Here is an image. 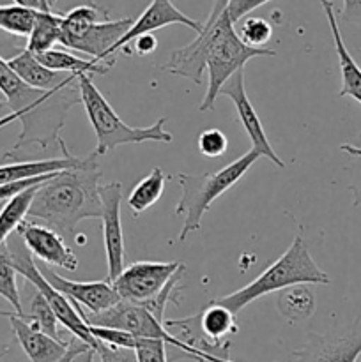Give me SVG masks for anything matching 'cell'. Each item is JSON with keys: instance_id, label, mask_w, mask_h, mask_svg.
Here are the masks:
<instances>
[{"instance_id": "cell-1", "label": "cell", "mask_w": 361, "mask_h": 362, "mask_svg": "<svg viewBox=\"0 0 361 362\" xmlns=\"http://www.w3.org/2000/svg\"><path fill=\"white\" fill-rule=\"evenodd\" d=\"M0 94L11 108L9 115L0 119V127L13 120L21 122V134L9 154H16L27 145H38L41 148L57 145L64 156L71 154L59 133L69 110L81 103L76 78L53 90H38L21 81L7 60L0 57Z\"/></svg>"}, {"instance_id": "cell-2", "label": "cell", "mask_w": 361, "mask_h": 362, "mask_svg": "<svg viewBox=\"0 0 361 362\" xmlns=\"http://www.w3.org/2000/svg\"><path fill=\"white\" fill-rule=\"evenodd\" d=\"M101 175L94 156L78 168L57 173L38 189L27 219L48 226L64 239L73 237L78 223L101 219Z\"/></svg>"}, {"instance_id": "cell-3", "label": "cell", "mask_w": 361, "mask_h": 362, "mask_svg": "<svg viewBox=\"0 0 361 362\" xmlns=\"http://www.w3.org/2000/svg\"><path fill=\"white\" fill-rule=\"evenodd\" d=\"M200 35L205 42V71L207 90L202 99L200 112L214 110L223 85L236 73L243 71L244 64L255 57H275V49L250 48L237 35L236 27L227 16V2H212V9L205 23H202Z\"/></svg>"}, {"instance_id": "cell-4", "label": "cell", "mask_w": 361, "mask_h": 362, "mask_svg": "<svg viewBox=\"0 0 361 362\" xmlns=\"http://www.w3.org/2000/svg\"><path fill=\"white\" fill-rule=\"evenodd\" d=\"M328 283L329 276L315 264L306 243L303 240V237L297 235L294 237L285 253L275 264L269 265L258 278L229 296L218 297L214 299V303L222 304L236 315L248 304L257 300L258 297L268 296V293L282 292V290L296 285H328Z\"/></svg>"}, {"instance_id": "cell-5", "label": "cell", "mask_w": 361, "mask_h": 362, "mask_svg": "<svg viewBox=\"0 0 361 362\" xmlns=\"http://www.w3.org/2000/svg\"><path fill=\"white\" fill-rule=\"evenodd\" d=\"M76 83L81 105H84L88 122L96 133V151L92 154L94 158L108 154L124 144H145V141L172 144L173 136L165 129L166 117L158 119L152 126L133 127L117 115L112 105L106 101L105 95L94 85L92 76L80 74L76 78Z\"/></svg>"}, {"instance_id": "cell-6", "label": "cell", "mask_w": 361, "mask_h": 362, "mask_svg": "<svg viewBox=\"0 0 361 362\" xmlns=\"http://www.w3.org/2000/svg\"><path fill=\"white\" fill-rule=\"evenodd\" d=\"M260 154L253 148L241 156L239 159L227 165L225 168L212 173H202V175H191V173H177L176 179L179 180L180 200L176 205V216H183V230L179 233V240H186L188 235L197 232L202 225V218L212 202L223 193L230 189L234 184L239 182L244 173L258 161Z\"/></svg>"}, {"instance_id": "cell-7", "label": "cell", "mask_w": 361, "mask_h": 362, "mask_svg": "<svg viewBox=\"0 0 361 362\" xmlns=\"http://www.w3.org/2000/svg\"><path fill=\"white\" fill-rule=\"evenodd\" d=\"M16 239L14 240H7V247H9V255H11V262H13L14 269H16L18 274L23 276L28 283L35 288V292L41 293L45 297L46 303L50 304V308L55 313L57 320L59 324H62L78 341H81L84 345L91 346L92 350H98L99 341L94 339V336L91 334L88 331V325L85 324L84 318L80 317L76 308L66 299L60 292H57L52 285L45 279L42 272L39 271V265L35 264L32 255L28 253V250L25 247L23 240L18 237V233H14Z\"/></svg>"}, {"instance_id": "cell-8", "label": "cell", "mask_w": 361, "mask_h": 362, "mask_svg": "<svg viewBox=\"0 0 361 362\" xmlns=\"http://www.w3.org/2000/svg\"><path fill=\"white\" fill-rule=\"evenodd\" d=\"M76 310L85 320V324L91 325V327L119 329V331L130 332L137 339H161L168 346H173L180 354H184V343L179 341L173 334H170L168 329L159 324L154 315L142 304L120 300L119 304L99 315H85L81 308H76Z\"/></svg>"}, {"instance_id": "cell-9", "label": "cell", "mask_w": 361, "mask_h": 362, "mask_svg": "<svg viewBox=\"0 0 361 362\" xmlns=\"http://www.w3.org/2000/svg\"><path fill=\"white\" fill-rule=\"evenodd\" d=\"M183 267L180 262H134L112 281V286L124 303L145 304L156 299Z\"/></svg>"}, {"instance_id": "cell-10", "label": "cell", "mask_w": 361, "mask_h": 362, "mask_svg": "<svg viewBox=\"0 0 361 362\" xmlns=\"http://www.w3.org/2000/svg\"><path fill=\"white\" fill-rule=\"evenodd\" d=\"M101 198V225H103V243H105L106 265L108 276L106 281H115L124 271V232L122 219H120V204H122V186L119 182H110L99 187Z\"/></svg>"}, {"instance_id": "cell-11", "label": "cell", "mask_w": 361, "mask_h": 362, "mask_svg": "<svg viewBox=\"0 0 361 362\" xmlns=\"http://www.w3.org/2000/svg\"><path fill=\"white\" fill-rule=\"evenodd\" d=\"M16 233L23 240L32 258H39L50 267H60L64 271H76L78 269L76 255L67 246L66 239L48 226L25 219L18 226Z\"/></svg>"}, {"instance_id": "cell-12", "label": "cell", "mask_w": 361, "mask_h": 362, "mask_svg": "<svg viewBox=\"0 0 361 362\" xmlns=\"http://www.w3.org/2000/svg\"><path fill=\"white\" fill-rule=\"evenodd\" d=\"M361 356V320L343 334H311L303 349L292 354L294 362H356Z\"/></svg>"}, {"instance_id": "cell-13", "label": "cell", "mask_w": 361, "mask_h": 362, "mask_svg": "<svg viewBox=\"0 0 361 362\" xmlns=\"http://www.w3.org/2000/svg\"><path fill=\"white\" fill-rule=\"evenodd\" d=\"M219 95H227V98L234 103L237 112V119L243 124L244 131H246L248 138H250L251 145H253L251 148L257 151L258 154H260V158L264 156V158H268L273 165L283 168L285 163H283L282 159L278 158V154L273 151L271 144H269L268 136H265V129L260 122V117H258L257 110L253 108V105H251L250 99H248L246 88H244L243 71L234 74V76L223 85V88L219 90Z\"/></svg>"}, {"instance_id": "cell-14", "label": "cell", "mask_w": 361, "mask_h": 362, "mask_svg": "<svg viewBox=\"0 0 361 362\" xmlns=\"http://www.w3.org/2000/svg\"><path fill=\"white\" fill-rule=\"evenodd\" d=\"M39 271L42 272L46 281H48L57 292L62 293L66 299L74 300V303L78 304V308L84 306L85 310H88V315H99L120 303L119 296H117V292L113 290L112 283H108L106 279L105 281L81 283L62 278V276H59L57 272H53L52 267H41V265H39Z\"/></svg>"}, {"instance_id": "cell-15", "label": "cell", "mask_w": 361, "mask_h": 362, "mask_svg": "<svg viewBox=\"0 0 361 362\" xmlns=\"http://www.w3.org/2000/svg\"><path fill=\"white\" fill-rule=\"evenodd\" d=\"M134 23L133 18H120V20H105L92 25L81 37L67 42L64 48L74 49V52L85 53L105 67H112L115 64L113 48L117 42L124 37L131 25Z\"/></svg>"}, {"instance_id": "cell-16", "label": "cell", "mask_w": 361, "mask_h": 362, "mask_svg": "<svg viewBox=\"0 0 361 362\" xmlns=\"http://www.w3.org/2000/svg\"><path fill=\"white\" fill-rule=\"evenodd\" d=\"M176 23L186 25L188 28L195 30V34H200L202 32L200 21L193 20V18L180 13V11L173 6V2H168V0H154V2L149 4L147 9L134 20V23L131 25L130 30L124 34V37L117 42L115 48H113V55H115L117 52H120V49H124V46H127L131 41L140 37V35L152 34V32L158 30V28Z\"/></svg>"}, {"instance_id": "cell-17", "label": "cell", "mask_w": 361, "mask_h": 362, "mask_svg": "<svg viewBox=\"0 0 361 362\" xmlns=\"http://www.w3.org/2000/svg\"><path fill=\"white\" fill-rule=\"evenodd\" d=\"M0 317L9 318L14 338L18 339L21 350L30 362H60L69 352L71 341H57V339L50 338L48 334L32 327L27 320L16 317V313L0 311Z\"/></svg>"}, {"instance_id": "cell-18", "label": "cell", "mask_w": 361, "mask_h": 362, "mask_svg": "<svg viewBox=\"0 0 361 362\" xmlns=\"http://www.w3.org/2000/svg\"><path fill=\"white\" fill-rule=\"evenodd\" d=\"M322 9H324L326 18L329 21V28H331L333 42H335L336 57H338L340 64V74H342V88H340V98H353L361 105V67L357 66L356 60L347 49L345 42H343L342 34H340L338 21H336L335 7L331 2H322Z\"/></svg>"}, {"instance_id": "cell-19", "label": "cell", "mask_w": 361, "mask_h": 362, "mask_svg": "<svg viewBox=\"0 0 361 362\" xmlns=\"http://www.w3.org/2000/svg\"><path fill=\"white\" fill-rule=\"evenodd\" d=\"M87 158H76V156H62L55 159H41V161H16L0 165V187L7 184L20 182V180L38 179L42 175L64 172V170L78 168L85 163Z\"/></svg>"}, {"instance_id": "cell-20", "label": "cell", "mask_w": 361, "mask_h": 362, "mask_svg": "<svg viewBox=\"0 0 361 362\" xmlns=\"http://www.w3.org/2000/svg\"><path fill=\"white\" fill-rule=\"evenodd\" d=\"M30 6L35 9V18L30 34H28L27 49L34 55H41L59 45L62 14L53 13L52 2L48 0L30 2Z\"/></svg>"}, {"instance_id": "cell-21", "label": "cell", "mask_w": 361, "mask_h": 362, "mask_svg": "<svg viewBox=\"0 0 361 362\" xmlns=\"http://www.w3.org/2000/svg\"><path fill=\"white\" fill-rule=\"evenodd\" d=\"M11 69L20 76L21 81L28 85L32 88H38V90H53V88L60 87V85L67 83V81L74 80L73 74H60L53 73L48 67L42 66L38 60V57L34 53L28 52L27 48L23 52H20L18 55L11 57L7 60Z\"/></svg>"}, {"instance_id": "cell-22", "label": "cell", "mask_w": 361, "mask_h": 362, "mask_svg": "<svg viewBox=\"0 0 361 362\" xmlns=\"http://www.w3.org/2000/svg\"><path fill=\"white\" fill-rule=\"evenodd\" d=\"M198 329L211 345H223L227 336L237 334L239 331L232 311L214 300L198 313Z\"/></svg>"}, {"instance_id": "cell-23", "label": "cell", "mask_w": 361, "mask_h": 362, "mask_svg": "<svg viewBox=\"0 0 361 362\" xmlns=\"http://www.w3.org/2000/svg\"><path fill=\"white\" fill-rule=\"evenodd\" d=\"M38 57L39 62L45 67H48L53 73H67L73 74V76H80V74H106L110 71V67L101 66V64H96L94 60H85L80 57L73 55V53L66 52V49H50V52L41 53Z\"/></svg>"}, {"instance_id": "cell-24", "label": "cell", "mask_w": 361, "mask_h": 362, "mask_svg": "<svg viewBox=\"0 0 361 362\" xmlns=\"http://www.w3.org/2000/svg\"><path fill=\"white\" fill-rule=\"evenodd\" d=\"M315 292L308 285L285 288L278 296V310L287 322H303L315 313Z\"/></svg>"}, {"instance_id": "cell-25", "label": "cell", "mask_w": 361, "mask_h": 362, "mask_svg": "<svg viewBox=\"0 0 361 362\" xmlns=\"http://www.w3.org/2000/svg\"><path fill=\"white\" fill-rule=\"evenodd\" d=\"M168 179L170 177L163 173L159 166H156V168H152L147 173V177H144L140 182L134 184L130 197H127V205L133 211L134 218H138L142 212L147 211L149 207H152L161 198L163 191H165V184Z\"/></svg>"}, {"instance_id": "cell-26", "label": "cell", "mask_w": 361, "mask_h": 362, "mask_svg": "<svg viewBox=\"0 0 361 362\" xmlns=\"http://www.w3.org/2000/svg\"><path fill=\"white\" fill-rule=\"evenodd\" d=\"M41 186L42 184H39V186H34L30 187V189L25 191V193L18 194L16 198H13V200H11L9 204H6V207L0 211V246H4V244L9 240V237L13 235V233H16L18 226L27 219L32 200H34L35 193H38V189Z\"/></svg>"}, {"instance_id": "cell-27", "label": "cell", "mask_w": 361, "mask_h": 362, "mask_svg": "<svg viewBox=\"0 0 361 362\" xmlns=\"http://www.w3.org/2000/svg\"><path fill=\"white\" fill-rule=\"evenodd\" d=\"M35 9L30 2H16L13 6H0V30L13 35L28 37L34 25Z\"/></svg>"}, {"instance_id": "cell-28", "label": "cell", "mask_w": 361, "mask_h": 362, "mask_svg": "<svg viewBox=\"0 0 361 362\" xmlns=\"http://www.w3.org/2000/svg\"><path fill=\"white\" fill-rule=\"evenodd\" d=\"M16 269H14L13 262H11L9 247L7 243L4 246H0V297L7 300L11 306L14 308V313L16 317L23 318V306H21V297L20 290H18L16 283Z\"/></svg>"}, {"instance_id": "cell-29", "label": "cell", "mask_w": 361, "mask_h": 362, "mask_svg": "<svg viewBox=\"0 0 361 362\" xmlns=\"http://www.w3.org/2000/svg\"><path fill=\"white\" fill-rule=\"evenodd\" d=\"M23 320H27L38 331L48 334L50 338L57 339V341H62L59 332V320H57L55 313H53V310L50 308V304L46 303L41 293L35 292V296L32 297L30 313L25 315Z\"/></svg>"}, {"instance_id": "cell-30", "label": "cell", "mask_w": 361, "mask_h": 362, "mask_svg": "<svg viewBox=\"0 0 361 362\" xmlns=\"http://www.w3.org/2000/svg\"><path fill=\"white\" fill-rule=\"evenodd\" d=\"M241 41L250 48H265L273 35V27L264 18H246L237 32Z\"/></svg>"}, {"instance_id": "cell-31", "label": "cell", "mask_w": 361, "mask_h": 362, "mask_svg": "<svg viewBox=\"0 0 361 362\" xmlns=\"http://www.w3.org/2000/svg\"><path fill=\"white\" fill-rule=\"evenodd\" d=\"M198 151L205 158H219L229 148V140L225 134L219 129L212 127V129H204L198 136Z\"/></svg>"}, {"instance_id": "cell-32", "label": "cell", "mask_w": 361, "mask_h": 362, "mask_svg": "<svg viewBox=\"0 0 361 362\" xmlns=\"http://www.w3.org/2000/svg\"><path fill=\"white\" fill-rule=\"evenodd\" d=\"M88 331L94 336V339H98L99 343L108 346H115V349H130L134 350L137 346V338L130 332L119 331V329H108V327H91L88 325Z\"/></svg>"}, {"instance_id": "cell-33", "label": "cell", "mask_w": 361, "mask_h": 362, "mask_svg": "<svg viewBox=\"0 0 361 362\" xmlns=\"http://www.w3.org/2000/svg\"><path fill=\"white\" fill-rule=\"evenodd\" d=\"M96 356L99 357V362H138L137 352L130 349H115L99 343Z\"/></svg>"}, {"instance_id": "cell-34", "label": "cell", "mask_w": 361, "mask_h": 362, "mask_svg": "<svg viewBox=\"0 0 361 362\" xmlns=\"http://www.w3.org/2000/svg\"><path fill=\"white\" fill-rule=\"evenodd\" d=\"M262 4H265L264 0H230V2H227V16L232 21V25H236L246 14H250L251 11L260 7Z\"/></svg>"}, {"instance_id": "cell-35", "label": "cell", "mask_w": 361, "mask_h": 362, "mask_svg": "<svg viewBox=\"0 0 361 362\" xmlns=\"http://www.w3.org/2000/svg\"><path fill=\"white\" fill-rule=\"evenodd\" d=\"M94 357L96 352L91 346L84 345V343L74 338L71 339L69 352H67V356L60 362H94Z\"/></svg>"}, {"instance_id": "cell-36", "label": "cell", "mask_w": 361, "mask_h": 362, "mask_svg": "<svg viewBox=\"0 0 361 362\" xmlns=\"http://www.w3.org/2000/svg\"><path fill=\"white\" fill-rule=\"evenodd\" d=\"M131 42H133L134 53L140 57L151 55V53H154L156 48H158V39H156L154 34H144Z\"/></svg>"}, {"instance_id": "cell-37", "label": "cell", "mask_w": 361, "mask_h": 362, "mask_svg": "<svg viewBox=\"0 0 361 362\" xmlns=\"http://www.w3.org/2000/svg\"><path fill=\"white\" fill-rule=\"evenodd\" d=\"M184 354L188 356V359H195V361H209V362H234L230 361V357H218V356H211V354H204L200 350H195L191 346L184 345Z\"/></svg>"}, {"instance_id": "cell-38", "label": "cell", "mask_w": 361, "mask_h": 362, "mask_svg": "<svg viewBox=\"0 0 361 362\" xmlns=\"http://www.w3.org/2000/svg\"><path fill=\"white\" fill-rule=\"evenodd\" d=\"M340 148H342L343 152H347L349 156H354V158H361V147H354V145L343 144V145H340Z\"/></svg>"}, {"instance_id": "cell-39", "label": "cell", "mask_w": 361, "mask_h": 362, "mask_svg": "<svg viewBox=\"0 0 361 362\" xmlns=\"http://www.w3.org/2000/svg\"><path fill=\"white\" fill-rule=\"evenodd\" d=\"M7 352V346H0V356H2V354H6Z\"/></svg>"}, {"instance_id": "cell-40", "label": "cell", "mask_w": 361, "mask_h": 362, "mask_svg": "<svg viewBox=\"0 0 361 362\" xmlns=\"http://www.w3.org/2000/svg\"><path fill=\"white\" fill-rule=\"evenodd\" d=\"M200 362H209V361H200Z\"/></svg>"}]
</instances>
